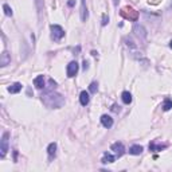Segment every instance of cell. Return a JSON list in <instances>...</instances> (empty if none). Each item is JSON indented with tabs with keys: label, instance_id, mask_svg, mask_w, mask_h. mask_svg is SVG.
I'll return each mask as SVG.
<instances>
[{
	"label": "cell",
	"instance_id": "cell-1",
	"mask_svg": "<svg viewBox=\"0 0 172 172\" xmlns=\"http://www.w3.org/2000/svg\"><path fill=\"white\" fill-rule=\"evenodd\" d=\"M120 15H121L124 19L132 20V22H136L137 19H139V12H137L136 9H133L132 7H124V8L120 11Z\"/></svg>",
	"mask_w": 172,
	"mask_h": 172
},
{
	"label": "cell",
	"instance_id": "cell-2",
	"mask_svg": "<svg viewBox=\"0 0 172 172\" xmlns=\"http://www.w3.org/2000/svg\"><path fill=\"white\" fill-rule=\"evenodd\" d=\"M50 30H51V39L58 42L61 40L63 36H65V30L62 28L59 24H51L50 26Z\"/></svg>",
	"mask_w": 172,
	"mask_h": 172
},
{
	"label": "cell",
	"instance_id": "cell-3",
	"mask_svg": "<svg viewBox=\"0 0 172 172\" xmlns=\"http://www.w3.org/2000/svg\"><path fill=\"white\" fill-rule=\"evenodd\" d=\"M78 69H80V66H78V63L75 61L70 62L69 65H67V69H66V73H67V77L69 78H73V77H75L77 75V73H78Z\"/></svg>",
	"mask_w": 172,
	"mask_h": 172
},
{
	"label": "cell",
	"instance_id": "cell-4",
	"mask_svg": "<svg viewBox=\"0 0 172 172\" xmlns=\"http://www.w3.org/2000/svg\"><path fill=\"white\" fill-rule=\"evenodd\" d=\"M8 137L9 135L7 132L3 135L1 137V141H0V151H1V157H4L5 153H7V151H8Z\"/></svg>",
	"mask_w": 172,
	"mask_h": 172
},
{
	"label": "cell",
	"instance_id": "cell-5",
	"mask_svg": "<svg viewBox=\"0 0 172 172\" xmlns=\"http://www.w3.org/2000/svg\"><path fill=\"white\" fill-rule=\"evenodd\" d=\"M110 149L116 153V157H121L124 153H125V148H124V144L122 143H114V144H112Z\"/></svg>",
	"mask_w": 172,
	"mask_h": 172
},
{
	"label": "cell",
	"instance_id": "cell-6",
	"mask_svg": "<svg viewBox=\"0 0 172 172\" xmlns=\"http://www.w3.org/2000/svg\"><path fill=\"white\" fill-rule=\"evenodd\" d=\"M88 16H89V12H88V7H86V1L81 0V20L86 22Z\"/></svg>",
	"mask_w": 172,
	"mask_h": 172
},
{
	"label": "cell",
	"instance_id": "cell-7",
	"mask_svg": "<svg viewBox=\"0 0 172 172\" xmlns=\"http://www.w3.org/2000/svg\"><path fill=\"white\" fill-rule=\"evenodd\" d=\"M101 122H102V125H104L105 128H108V129L113 126V118H112L110 116H108V114L101 116Z\"/></svg>",
	"mask_w": 172,
	"mask_h": 172
},
{
	"label": "cell",
	"instance_id": "cell-8",
	"mask_svg": "<svg viewBox=\"0 0 172 172\" xmlns=\"http://www.w3.org/2000/svg\"><path fill=\"white\" fill-rule=\"evenodd\" d=\"M133 31H135V34H136L139 38H141V39L147 36V31L144 30V27H143V26H139V24H136V26H135V28H133Z\"/></svg>",
	"mask_w": 172,
	"mask_h": 172
},
{
	"label": "cell",
	"instance_id": "cell-9",
	"mask_svg": "<svg viewBox=\"0 0 172 172\" xmlns=\"http://www.w3.org/2000/svg\"><path fill=\"white\" fill-rule=\"evenodd\" d=\"M9 62H11V57H9V54L7 51H4V53L1 54V57H0V66L1 67L7 66Z\"/></svg>",
	"mask_w": 172,
	"mask_h": 172
},
{
	"label": "cell",
	"instance_id": "cell-10",
	"mask_svg": "<svg viewBox=\"0 0 172 172\" xmlns=\"http://www.w3.org/2000/svg\"><path fill=\"white\" fill-rule=\"evenodd\" d=\"M114 160H116V156H113V155L105 152V153H104V156H102L101 161L104 164H110V163H114Z\"/></svg>",
	"mask_w": 172,
	"mask_h": 172
},
{
	"label": "cell",
	"instance_id": "cell-11",
	"mask_svg": "<svg viewBox=\"0 0 172 172\" xmlns=\"http://www.w3.org/2000/svg\"><path fill=\"white\" fill-rule=\"evenodd\" d=\"M34 86L36 89H43L44 88V77L43 75H38L34 80Z\"/></svg>",
	"mask_w": 172,
	"mask_h": 172
},
{
	"label": "cell",
	"instance_id": "cell-12",
	"mask_svg": "<svg viewBox=\"0 0 172 172\" xmlns=\"http://www.w3.org/2000/svg\"><path fill=\"white\" fill-rule=\"evenodd\" d=\"M80 101H81V105H84V106H86L89 102H90V97H89V93L88 92H81Z\"/></svg>",
	"mask_w": 172,
	"mask_h": 172
},
{
	"label": "cell",
	"instance_id": "cell-13",
	"mask_svg": "<svg viewBox=\"0 0 172 172\" xmlns=\"http://www.w3.org/2000/svg\"><path fill=\"white\" fill-rule=\"evenodd\" d=\"M47 153H49L50 159L55 157V155H57V143H51V144L47 147Z\"/></svg>",
	"mask_w": 172,
	"mask_h": 172
},
{
	"label": "cell",
	"instance_id": "cell-14",
	"mask_svg": "<svg viewBox=\"0 0 172 172\" xmlns=\"http://www.w3.org/2000/svg\"><path fill=\"white\" fill-rule=\"evenodd\" d=\"M20 90H22V84H19V82H15V84L8 86V92L12 93V94H16V93H19Z\"/></svg>",
	"mask_w": 172,
	"mask_h": 172
},
{
	"label": "cell",
	"instance_id": "cell-15",
	"mask_svg": "<svg viewBox=\"0 0 172 172\" xmlns=\"http://www.w3.org/2000/svg\"><path fill=\"white\" fill-rule=\"evenodd\" d=\"M144 151L141 145H132L129 148V153L131 155H141V152Z\"/></svg>",
	"mask_w": 172,
	"mask_h": 172
},
{
	"label": "cell",
	"instance_id": "cell-16",
	"mask_svg": "<svg viewBox=\"0 0 172 172\" xmlns=\"http://www.w3.org/2000/svg\"><path fill=\"white\" fill-rule=\"evenodd\" d=\"M121 98H122L124 104H126V105H129L131 102H132V94L129 92H122V94H121Z\"/></svg>",
	"mask_w": 172,
	"mask_h": 172
},
{
	"label": "cell",
	"instance_id": "cell-17",
	"mask_svg": "<svg viewBox=\"0 0 172 172\" xmlns=\"http://www.w3.org/2000/svg\"><path fill=\"white\" fill-rule=\"evenodd\" d=\"M163 110L164 112H168V110H171V108H172V101L169 100V98H165L164 100V102H163Z\"/></svg>",
	"mask_w": 172,
	"mask_h": 172
},
{
	"label": "cell",
	"instance_id": "cell-18",
	"mask_svg": "<svg viewBox=\"0 0 172 172\" xmlns=\"http://www.w3.org/2000/svg\"><path fill=\"white\" fill-rule=\"evenodd\" d=\"M165 147H167V145H157L156 143L152 141V143L149 144V149H151V151H161V149H164Z\"/></svg>",
	"mask_w": 172,
	"mask_h": 172
},
{
	"label": "cell",
	"instance_id": "cell-19",
	"mask_svg": "<svg viewBox=\"0 0 172 172\" xmlns=\"http://www.w3.org/2000/svg\"><path fill=\"white\" fill-rule=\"evenodd\" d=\"M3 9H4V13L7 16H12V9L8 4H3Z\"/></svg>",
	"mask_w": 172,
	"mask_h": 172
},
{
	"label": "cell",
	"instance_id": "cell-20",
	"mask_svg": "<svg viewBox=\"0 0 172 172\" xmlns=\"http://www.w3.org/2000/svg\"><path fill=\"white\" fill-rule=\"evenodd\" d=\"M97 90H98V84L97 82H92L90 86H89V92L90 93H97Z\"/></svg>",
	"mask_w": 172,
	"mask_h": 172
},
{
	"label": "cell",
	"instance_id": "cell-21",
	"mask_svg": "<svg viewBox=\"0 0 172 172\" xmlns=\"http://www.w3.org/2000/svg\"><path fill=\"white\" fill-rule=\"evenodd\" d=\"M108 23H109V16H108L106 13H104V15H102V22H101V24H102V26H106Z\"/></svg>",
	"mask_w": 172,
	"mask_h": 172
},
{
	"label": "cell",
	"instance_id": "cell-22",
	"mask_svg": "<svg viewBox=\"0 0 172 172\" xmlns=\"http://www.w3.org/2000/svg\"><path fill=\"white\" fill-rule=\"evenodd\" d=\"M112 110L113 112H120V106L118 105H113L112 106Z\"/></svg>",
	"mask_w": 172,
	"mask_h": 172
},
{
	"label": "cell",
	"instance_id": "cell-23",
	"mask_svg": "<svg viewBox=\"0 0 172 172\" xmlns=\"http://www.w3.org/2000/svg\"><path fill=\"white\" fill-rule=\"evenodd\" d=\"M67 4H69V7H74L75 1H74V0H69V1H67Z\"/></svg>",
	"mask_w": 172,
	"mask_h": 172
},
{
	"label": "cell",
	"instance_id": "cell-24",
	"mask_svg": "<svg viewBox=\"0 0 172 172\" xmlns=\"http://www.w3.org/2000/svg\"><path fill=\"white\" fill-rule=\"evenodd\" d=\"M88 67H89V63H88L86 61H85V62H84V70H86Z\"/></svg>",
	"mask_w": 172,
	"mask_h": 172
},
{
	"label": "cell",
	"instance_id": "cell-25",
	"mask_svg": "<svg viewBox=\"0 0 172 172\" xmlns=\"http://www.w3.org/2000/svg\"><path fill=\"white\" fill-rule=\"evenodd\" d=\"M169 47H171V49H172V40H171V42H169Z\"/></svg>",
	"mask_w": 172,
	"mask_h": 172
}]
</instances>
